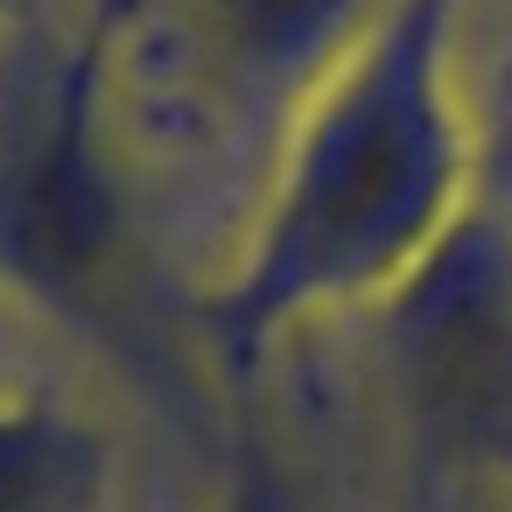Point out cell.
<instances>
[{"label": "cell", "instance_id": "6da1fadb", "mask_svg": "<svg viewBox=\"0 0 512 512\" xmlns=\"http://www.w3.org/2000/svg\"><path fill=\"white\" fill-rule=\"evenodd\" d=\"M470 0H386L372 36L288 127L253 218L190 302L218 379L246 386L295 330L393 295L484 197Z\"/></svg>", "mask_w": 512, "mask_h": 512}, {"label": "cell", "instance_id": "7a4b0ae2", "mask_svg": "<svg viewBox=\"0 0 512 512\" xmlns=\"http://www.w3.org/2000/svg\"><path fill=\"white\" fill-rule=\"evenodd\" d=\"M0 302L148 386L197 351L85 0H29L0 22Z\"/></svg>", "mask_w": 512, "mask_h": 512}, {"label": "cell", "instance_id": "3957f363", "mask_svg": "<svg viewBox=\"0 0 512 512\" xmlns=\"http://www.w3.org/2000/svg\"><path fill=\"white\" fill-rule=\"evenodd\" d=\"M106 29L113 120L169 253V204L218 190L232 246L309 99L372 36L386 0H85Z\"/></svg>", "mask_w": 512, "mask_h": 512}, {"label": "cell", "instance_id": "277c9868", "mask_svg": "<svg viewBox=\"0 0 512 512\" xmlns=\"http://www.w3.org/2000/svg\"><path fill=\"white\" fill-rule=\"evenodd\" d=\"M351 330L407 484L435 512H512V225L477 197Z\"/></svg>", "mask_w": 512, "mask_h": 512}, {"label": "cell", "instance_id": "5b68a950", "mask_svg": "<svg viewBox=\"0 0 512 512\" xmlns=\"http://www.w3.org/2000/svg\"><path fill=\"white\" fill-rule=\"evenodd\" d=\"M113 435L64 379L0 365V512H113Z\"/></svg>", "mask_w": 512, "mask_h": 512}, {"label": "cell", "instance_id": "8992f818", "mask_svg": "<svg viewBox=\"0 0 512 512\" xmlns=\"http://www.w3.org/2000/svg\"><path fill=\"white\" fill-rule=\"evenodd\" d=\"M211 512H302V498H295V477L267 456V442L260 435H239Z\"/></svg>", "mask_w": 512, "mask_h": 512}, {"label": "cell", "instance_id": "52a82bcc", "mask_svg": "<svg viewBox=\"0 0 512 512\" xmlns=\"http://www.w3.org/2000/svg\"><path fill=\"white\" fill-rule=\"evenodd\" d=\"M477 141H484V204L512 225V43L491 85H477Z\"/></svg>", "mask_w": 512, "mask_h": 512}, {"label": "cell", "instance_id": "ba28073f", "mask_svg": "<svg viewBox=\"0 0 512 512\" xmlns=\"http://www.w3.org/2000/svg\"><path fill=\"white\" fill-rule=\"evenodd\" d=\"M29 8V0H0V22H8V15H22Z\"/></svg>", "mask_w": 512, "mask_h": 512}]
</instances>
